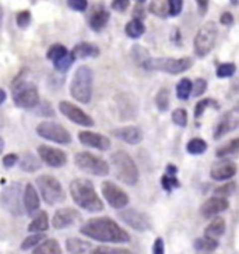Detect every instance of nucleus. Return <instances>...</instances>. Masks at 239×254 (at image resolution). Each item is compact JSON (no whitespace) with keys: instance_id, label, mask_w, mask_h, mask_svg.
Wrapping results in <instances>:
<instances>
[{"instance_id":"obj_1","label":"nucleus","mask_w":239,"mask_h":254,"mask_svg":"<svg viewBox=\"0 0 239 254\" xmlns=\"http://www.w3.org/2000/svg\"><path fill=\"white\" fill-rule=\"evenodd\" d=\"M84 236L104 243H127L130 236L111 218H92L80 228Z\"/></svg>"},{"instance_id":"obj_2","label":"nucleus","mask_w":239,"mask_h":254,"mask_svg":"<svg viewBox=\"0 0 239 254\" xmlns=\"http://www.w3.org/2000/svg\"><path fill=\"white\" fill-rule=\"evenodd\" d=\"M70 194L80 208L88 212H99L104 204L98 197L94 185L87 179H76L70 183Z\"/></svg>"},{"instance_id":"obj_3","label":"nucleus","mask_w":239,"mask_h":254,"mask_svg":"<svg viewBox=\"0 0 239 254\" xmlns=\"http://www.w3.org/2000/svg\"><path fill=\"white\" fill-rule=\"evenodd\" d=\"M111 165L116 179L122 183L135 186L139 180V169L136 166L133 158L123 151H116L111 155Z\"/></svg>"},{"instance_id":"obj_4","label":"nucleus","mask_w":239,"mask_h":254,"mask_svg":"<svg viewBox=\"0 0 239 254\" xmlns=\"http://www.w3.org/2000/svg\"><path fill=\"white\" fill-rule=\"evenodd\" d=\"M92 80H94L92 70L88 66H80L76 70L70 84L72 97L81 104H88L92 95Z\"/></svg>"},{"instance_id":"obj_5","label":"nucleus","mask_w":239,"mask_h":254,"mask_svg":"<svg viewBox=\"0 0 239 254\" xmlns=\"http://www.w3.org/2000/svg\"><path fill=\"white\" fill-rule=\"evenodd\" d=\"M193 66V60L190 58H149L142 63V67L146 70H157L168 74H180Z\"/></svg>"},{"instance_id":"obj_6","label":"nucleus","mask_w":239,"mask_h":254,"mask_svg":"<svg viewBox=\"0 0 239 254\" xmlns=\"http://www.w3.org/2000/svg\"><path fill=\"white\" fill-rule=\"evenodd\" d=\"M38 189L41 191V195L44 198V201L49 205H56L62 202L66 195L63 191V187L59 183V180L53 178L51 175H42L37 179Z\"/></svg>"},{"instance_id":"obj_7","label":"nucleus","mask_w":239,"mask_h":254,"mask_svg":"<svg viewBox=\"0 0 239 254\" xmlns=\"http://www.w3.org/2000/svg\"><path fill=\"white\" fill-rule=\"evenodd\" d=\"M75 164L80 171L94 175V176H106L111 172V168H109L108 162H105L102 158L90 154V152L76 154Z\"/></svg>"},{"instance_id":"obj_8","label":"nucleus","mask_w":239,"mask_h":254,"mask_svg":"<svg viewBox=\"0 0 239 254\" xmlns=\"http://www.w3.org/2000/svg\"><path fill=\"white\" fill-rule=\"evenodd\" d=\"M13 101L18 108L32 109L39 102L37 87L30 81H14Z\"/></svg>"},{"instance_id":"obj_9","label":"nucleus","mask_w":239,"mask_h":254,"mask_svg":"<svg viewBox=\"0 0 239 254\" xmlns=\"http://www.w3.org/2000/svg\"><path fill=\"white\" fill-rule=\"evenodd\" d=\"M217 35H218V30H217V24L213 21H209L202 28L197 31L196 38H194V52L197 56H207L211 49L214 48L217 41Z\"/></svg>"},{"instance_id":"obj_10","label":"nucleus","mask_w":239,"mask_h":254,"mask_svg":"<svg viewBox=\"0 0 239 254\" xmlns=\"http://www.w3.org/2000/svg\"><path fill=\"white\" fill-rule=\"evenodd\" d=\"M38 135L49 141L58 142V144H69L72 141V135L62 125L55 122H42L37 127Z\"/></svg>"},{"instance_id":"obj_11","label":"nucleus","mask_w":239,"mask_h":254,"mask_svg":"<svg viewBox=\"0 0 239 254\" xmlns=\"http://www.w3.org/2000/svg\"><path fill=\"white\" fill-rule=\"evenodd\" d=\"M101 191H102V195L105 197V200L108 201V204L112 208H125L129 204V195L118 185H115L111 180H106V182H104L101 185Z\"/></svg>"},{"instance_id":"obj_12","label":"nucleus","mask_w":239,"mask_h":254,"mask_svg":"<svg viewBox=\"0 0 239 254\" xmlns=\"http://www.w3.org/2000/svg\"><path fill=\"white\" fill-rule=\"evenodd\" d=\"M59 111L63 116H66L69 120H72L76 125H80L84 127L94 126V120L91 119L87 113L81 111L80 108H77L76 105L68 101H62L59 104Z\"/></svg>"},{"instance_id":"obj_13","label":"nucleus","mask_w":239,"mask_h":254,"mask_svg":"<svg viewBox=\"0 0 239 254\" xmlns=\"http://www.w3.org/2000/svg\"><path fill=\"white\" fill-rule=\"evenodd\" d=\"M1 201L10 209L11 214L21 215L23 208H21V187L20 185L17 183V185L6 187V190L3 191V195H1Z\"/></svg>"},{"instance_id":"obj_14","label":"nucleus","mask_w":239,"mask_h":254,"mask_svg":"<svg viewBox=\"0 0 239 254\" xmlns=\"http://www.w3.org/2000/svg\"><path fill=\"white\" fill-rule=\"evenodd\" d=\"M38 154H39L41 161H44L46 165L52 168H62L68 162V155L63 151L49 147V145H39Z\"/></svg>"},{"instance_id":"obj_15","label":"nucleus","mask_w":239,"mask_h":254,"mask_svg":"<svg viewBox=\"0 0 239 254\" xmlns=\"http://www.w3.org/2000/svg\"><path fill=\"white\" fill-rule=\"evenodd\" d=\"M120 219L127 224L130 228H133L135 231H147L150 228V222L147 217L142 214V212H139V211H136V209H126V211H122L119 214Z\"/></svg>"},{"instance_id":"obj_16","label":"nucleus","mask_w":239,"mask_h":254,"mask_svg":"<svg viewBox=\"0 0 239 254\" xmlns=\"http://www.w3.org/2000/svg\"><path fill=\"white\" fill-rule=\"evenodd\" d=\"M79 218L80 214L75 208H60L53 215L52 225L55 229H65L70 225H75Z\"/></svg>"},{"instance_id":"obj_17","label":"nucleus","mask_w":239,"mask_h":254,"mask_svg":"<svg viewBox=\"0 0 239 254\" xmlns=\"http://www.w3.org/2000/svg\"><path fill=\"white\" fill-rule=\"evenodd\" d=\"M79 140L84 145L97 148V150L106 151L111 148L109 138H106L102 134H98V133H92V131H80L79 133Z\"/></svg>"},{"instance_id":"obj_18","label":"nucleus","mask_w":239,"mask_h":254,"mask_svg":"<svg viewBox=\"0 0 239 254\" xmlns=\"http://www.w3.org/2000/svg\"><path fill=\"white\" fill-rule=\"evenodd\" d=\"M237 173V165L232 161H218L211 166L210 171V176L214 180L223 182V180H228L235 176Z\"/></svg>"},{"instance_id":"obj_19","label":"nucleus","mask_w":239,"mask_h":254,"mask_svg":"<svg viewBox=\"0 0 239 254\" xmlns=\"http://www.w3.org/2000/svg\"><path fill=\"white\" fill-rule=\"evenodd\" d=\"M230 204H228V200L227 198H223V197H211L207 201L203 204L200 207V214H202L204 218H211L216 217L217 214L220 212H224L225 209H228Z\"/></svg>"},{"instance_id":"obj_20","label":"nucleus","mask_w":239,"mask_h":254,"mask_svg":"<svg viewBox=\"0 0 239 254\" xmlns=\"http://www.w3.org/2000/svg\"><path fill=\"white\" fill-rule=\"evenodd\" d=\"M112 134L115 137H118L122 141L132 144V145H136V144H139L143 140V131L136 126L120 127V128L113 130Z\"/></svg>"},{"instance_id":"obj_21","label":"nucleus","mask_w":239,"mask_h":254,"mask_svg":"<svg viewBox=\"0 0 239 254\" xmlns=\"http://www.w3.org/2000/svg\"><path fill=\"white\" fill-rule=\"evenodd\" d=\"M24 200V208L27 209L28 214H34L38 208H39V197H38L37 190L35 187L32 186L31 183H28L25 186V190H24L23 194Z\"/></svg>"},{"instance_id":"obj_22","label":"nucleus","mask_w":239,"mask_h":254,"mask_svg":"<svg viewBox=\"0 0 239 254\" xmlns=\"http://www.w3.org/2000/svg\"><path fill=\"white\" fill-rule=\"evenodd\" d=\"M72 55L75 59H85V58H97L99 55V48L90 42H81L75 46L72 51Z\"/></svg>"},{"instance_id":"obj_23","label":"nucleus","mask_w":239,"mask_h":254,"mask_svg":"<svg viewBox=\"0 0 239 254\" xmlns=\"http://www.w3.org/2000/svg\"><path fill=\"white\" fill-rule=\"evenodd\" d=\"M109 21V11L105 7H98L90 17V27L94 31H101Z\"/></svg>"},{"instance_id":"obj_24","label":"nucleus","mask_w":239,"mask_h":254,"mask_svg":"<svg viewBox=\"0 0 239 254\" xmlns=\"http://www.w3.org/2000/svg\"><path fill=\"white\" fill-rule=\"evenodd\" d=\"M238 126V116H232V113H227L224 119L220 122V125L217 126L216 133H214V138H220L227 133H230L235 127Z\"/></svg>"},{"instance_id":"obj_25","label":"nucleus","mask_w":239,"mask_h":254,"mask_svg":"<svg viewBox=\"0 0 239 254\" xmlns=\"http://www.w3.org/2000/svg\"><path fill=\"white\" fill-rule=\"evenodd\" d=\"M66 249L70 254H85L91 249V243L79 238H70L66 240Z\"/></svg>"},{"instance_id":"obj_26","label":"nucleus","mask_w":239,"mask_h":254,"mask_svg":"<svg viewBox=\"0 0 239 254\" xmlns=\"http://www.w3.org/2000/svg\"><path fill=\"white\" fill-rule=\"evenodd\" d=\"M32 254H62V249L58 240L46 239L42 243L35 246Z\"/></svg>"},{"instance_id":"obj_27","label":"nucleus","mask_w":239,"mask_h":254,"mask_svg":"<svg viewBox=\"0 0 239 254\" xmlns=\"http://www.w3.org/2000/svg\"><path fill=\"white\" fill-rule=\"evenodd\" d=\"M225 232V221L223 218H216L213 219L210 225L206 228L204 231V235L209 236V238H213V239H217V238H221L224 235Z\"/></svg>"},{"instance_id":"obj_28","label":"nucleus","mask_w":239,"mask_h":254,"mask_svg":"<svg viewBox=\"0 0 239 254\" xmlns=\"http://www.w3.org/2000/svg\"><path fill=\"white\" fill-rule=\"evenodd\" d=\"M49 228V221H48V214L45 211H41L37 217L32 219V222L28 226V231L35 232V233H41L45 232Z\"/></svg>"},{"instance_id":"obj_29","label":"nucleus","mask_w":239,"mask_h":254,"mask_svg":"<svg viewBox=\"0 0 239 254\" xmlns=\"http://www.w3.org/2000/svg\"><path fill=\"white\" fill-rule=\"evenodd\" d=\"M125 32H126V35L129 38H132V39H137V38H140L146 32V27H144V24L140 20H132V21H129L126 24V27H125Z\"/></svg>"},{"instance_id":"obj_30","label":"nucleus","mask_w":239,"mask_h":254,"mask_svg":"<svg viewBox=\"0 0 239 254\" xmlns=\"http://www.w3.org/2000/svg\"><path fill=\"white\" fill-rule=\"evenodd\" d=\"M218 247V242L217 239H213V238H209V236H204V238H199L194 242V249L197 252H202V253H209V252H213Z\"/></svg>"},{"instance_id":"obj_31","label":"nucleus","mask_w":239,"mask_h":254,"mask_svg":"<svg viewBox=\"0 0 239 254\" xmlns=\"http://www.w3.org/2000/svg\"><path fill=\"white\" fill-rule=\"evenodd\" d=\"M186 150L192 155H200L207 150V142L204 141L203 138H192L190 141L187 142Z\"/></svg>"},{"instance_id":"obj_32","label":"nucleus","mask_w":239,"mask_h":254,"mask_svg":"<svg viewBox=\"0 0 239 254\" xmlns=\"http://www.w3.org/2000/svg\"><path fill=\"white\" fill-rule=\"evenodd\" d=\"M150 11L157 17L165 18L168 15V3L166 0H151L150 3Z\"/></svg>"},{"instance_id":"obj_33","label":"nucleus","mask_w":239,"mask_h":254,"mask_svg":"<svg viewBox=\"0 0 239 254\" xmlns=\"http://www.w3.org/2000/svg\"><path fill=\"white\" fill-rule=\"evenodd\" d=\"M20 166H21V169L25 171V172L28 173H34L37 172L38 169H39V162L37 161V158L34 157V155H31V154H25L24 158L21 159V162H20Z\"/></svg>"},{"instance_id":"obj_34","label":"nucleus","mask_w":239,"mask_h":254,"mask_svg":"<svg viewBox=\"0 0 239 254\" xmlns=\"http://www.w3.org/2000/svg\"><path fill=\"white\" fill-rule=\"evenodd\" d=\"M239 150V140L238 138H234L231 141L228 142V144H225L223 147H220L218 150H217L216 155L220 158H224L228 157V155H232V154H237Z\"/></svg>"},{"instance_id":"obj_35","label":"nucleus","mask_w":239,"mask_h":254,"mask_svg":"<svg viewBox=\"0 0 239 254\" xmlns=\"http://www.w3.org/2000/svg\"><path fill=\"white\" fill-rule=\"evenodd\" d=\"M192 94V81L189 78H182L176 85V95L179 99L186 101Z\"/></svg>"},{"instance_id":"obj_36","label":"nucleus","mask_w":239,"mask_h":254,"mask_svg":"<svg viewBox=\"0 0 239 254\" xmlns=\"http://www.w3.org/2000/svg\"><path fill=\"white\" fill-rule=\"evenodd\" d=\"M75 58H73V55L72 52L66 53L63 58H60L59 60H56V62H53V66L55 68L58 70V71H62V73H65V71H68L70 66L73 64V62H75Z\"/></svg>"},{"instance_id":"obj_37","label":"nucleus","mask_w":239,"mask_h":254,"mask_svg":"<svg viewBox=\"0 0 239 254\" xmlns=\"http://www.w3.org/2000/svg\"><path fill=\"white\" fill-rule=\"evenodd\" d=\"M66 53H68L66 46L60 45V44H55V45H52L49 49H48V52H46V58H48L49 60H52V62H56V60H59L60 58H63Z\"/></svg>"},{"instance_id":"obj_38","label":"nucleus","mask_w":239,"mask_h":254,"mask_svg":"<svg viewBox=\"0 0 239 254\" xmlns=\"http://www.w3.org/2000/svg\"><path fill=\"white\" fill-rule=\"evenodd\" d=\"M156 104L161 112H165L169 106V91L166 88H161L158 91L157 97H156Z\"/></svg>"},{"instance_id":"obj_39","label":"nucleus","mask_w":239,"mask_h":254,"mask_svg":"<svg viewBox=\"0 0 239 254\" xmlns=\"http://www.w3.org/2000/svg\"><path fill=\"white\" fill-rule=\"evenodd\" d=\"M44 239H45V235H42V233L31 235V236H28V238L21 243V250H28V249H32V247L38 246Z\"/></svg>"},{"instance_id":"obj_40","label":"nucleus","mask_w":239,"mask_h":254,"mask_svg":"<svg viewBox=\"0 0 239 254\" xmlns=\"http://www.w3.org/2000/svg\"><path fill=\"white\" fill-rule=\"evenodd\" d=\"M235 71H237V66L234 63H223L217 68V75L220 78H227L235 74Z\"/></svg>"},{"instance_id":"obj_41","label":"nucleus","mask_w":239,"mask_h":254,"mask_svg":"<svg viewBox=\"0 0 239 254\" xmlns=\"http://www.w3.org/2000/svg\"><path fill=\"white\" fill-rule=\"evenodd\" d=\"M235 190H237V185H235V182H230V183H225L224 186L218 187L216 190V194L217 197H230L235 193Z\"/></svg>"},{"instance_id":"obj_42","label":"nucleus","mask_w":239,"mask_h":254,"mask_svg":"<svg viewBox=\"0 0 239 254\" xmlns=\"http://www.w3.org/2000/svg\"><path fill=\"white\" fill-rule=\"evenodd\" d=\"M172 120L179 127H185L187 125V112L185 109H175L172 112Z\"/></svg>"},{"instance_id":"obj_43","label":"nucleus","mask_w":239,"mask_h":254,"mask_svg":"<svg viewBox=\"0 0 239 254\" xmlns=\"http://www.w3.org/2000/svg\"><path fill=\"white\" fill-rule=\"evenodd\" d=\"M90 254H133L127 252L125 249H112V247L99 246L95 247L94 250H91Z\"/></svg>"},{"instance_id":"obj_44","label":"nucleus","mask_w":239,"mask_h":254,"mask_svg":"<svg viewBox=\"0 0 239 254\" xmlns=\"http://www.w3.org/2000/svg\"><path fill=\"white\" fill-rule=\"evenodd\" d=\"M210 105L213 106V108H218V104L217 102H214L213 99H203V101H200L199 104L196 105V108H194V116L196 118H200L203 115V112L209 108Z\"/></svg>"},{"instance_id":"obj_45","label":"nucleus","mask_w":239,"mask_h":254,"mask_svg":"<svg viewBox=\"0 0 239 254\" xmlns=\"http://www.w3.org/2000/svg\"><path fill=\"white\" fill-rule=\"evenodd\" d=\"M161 185L164 187L166 191H172V189H176V187H179V180L176 179L175 176H172V175H166L165 173L164 176H162V179H161Z\"/></svg>"},{"instance_id":"obj_46","label":"nucleus","mask_w":239,"mask_h":254,"mask_svg":"<svg viewBox=\"0 0 239 254\" xmlns=\"http://www.w3.org/2000/svg\"><path fill=\"white\" fill-rule=\"evenodd\" d=\"M168 3V15L176 17L180 14L183 7V0H166Z\"/></svg>"},{"instance_id":"obj_47","label":"nucleus","mask_w":239,"mask_h":254,"mask_svg":"<svg viewBox=\"0 0 239 254\" xmlns=\"http://www.w3.org/2000/svg\"><path fill=\"white\" fill-rule=\"evenodd\" d=\"M207 90V81L203 78H197L196 81L192 82V92L194 97H200Z\"/></svg>"},{"instance_id":"obj_48","label":"nucleus","mask_w":239,"mask_h":254,"mask_svg":"<svg viewBox=\"0 0 239 254\" xmlns=\"http://www.w3.org/2000/svg\"><path fill=\"white\" fill-rule=\"evenodd\" d=\"M31 23V13L28 10H24V11H20L17 14V25L20 28H27Z\"/></svg>"},{"instance_id":"obj_49","label":"nucleus","mask_w":239,"mask_h":254,"mask_svg":"<svg viewBox=\"0 0 239 254\" xmlns=\"http://www.w3.org/2000/svg\"><path fill=\"white\" fill-rule=\"evenodd\" d=\"M68 6L75 11H85L88 1L87 0H68Z\"/></svg>"},{"instance_id":"obj_50","label":"nucleus","mask_w":239,"mask_h":254,"mask_svg":"<svg viewBox=\"0 0 239 254\" xmlns=\"http://www.w3.org/2000/svg\"><path fill=\"white\" fill-rule=\"evenodd\" d=\"M129 4H130V0H112V8L115 11H125L127 7H129Z\"/></svg>"},{"instance_id":"obj_51","label":"nucleus","mask_w":239,"mask_h":254,"mask_svg":"<svg viewBox=\"0 0 239 254\" xmlns=\"http://www.w3.org/2000/svg\"><path fill=\"white\" fill-rule=\"evenodd\" d=\"M153 254H165V246L164 240L161 238H157L154 242V246H153Z\"/></svg>"},{"instance_id":"obj_52","label":"nucleus","mask_w":239,"mask_h":254,"mask_svg":"<svg viewBox=\"0 0 239 254\" xmlns=\"http://www.w3.org/2000/svg\"><path fill=\"white\" fill-rule=\"evenodd\" d=\"M17 161H18V157L15 154H7L6 157L3 158V165L6 168H11V166H14Z\"/></svg>"},{"instance_id":"obj_53","label":"nucleus","mask_w":239,"mask_h":254,"mask_svg":"<svg viewBox=\"0 0 239 254\" xmlns=\"http://www.w3.org/2000/svg\"><path fill=\"white\" fill-rule=\"evenodd\" d=\"M220 21H221V24H224V25H232L234 24V15L231 13H223Z\"/></svg>"},{"instance_id":"obj_54","label":"nucleus","mask_w":239,"mask_h":254,"mask_svg":"<svg viewBox=\"0 0 239 254\" xmlns=\"http://www.w3.org/2000/svg\"><path fill=\"white\" fill-rule=\"evenodd\" d=\"M197 6H199V11L200 14H204L207 11V6H209V0H196Z\"/></svg>"},{"instance_id":"obj_55","label":"nucleus","mask_w":239,"mask_h":254,"mask_svg":"<svg viewBox=\"0 0 239 254\" xmlns=\"http://www.w3.org/2000/svg\"><path fill=\"white\" fill-rule=\"evenodd\" d=\"M133 17H135V20H140V21L144 18V11H143L142 6H136V8L133 10Z\"/></svg>"},{"instance_id":"obj_56","label":"nucleus","mask_w":239,"mask_h":254,"mask_svg":"<svg viewBox=\"0 0 239 254\" xmlns=\"http://www.w3.org/2000/svg\"><path fill=\"white\" fill-rule=\"evenodd\" d=\"M178 172V168L175 166V165H168L166 166V175H172V176H175Z\"/></svg>"},{"instance_id":"obj_57","label":"nucleus","mask_w":239,"mask_h":254,"mask_svg":"<svg viewBox=\"0 0 239 254\" xmlns=\"http://www.w3.org/2000/svg\"><path fill=\"white\" fill-rule=\"evenodd\" d=\"M4 101H6V92H4V91L0 88V105L3 104Z\"/></svg>"},{"instance_id":"obj_58","label":"nucleus","mask_w":239,"mask_h":254,"mask_svg":"<svg viewBox=\"0 0 239 254\" xmlns=\"http://www.w3.org/2000/svg\"><path fill=\"white\" fill-rule=\"evenodd\" d=\"M3 148H4V141H3V138L0 137V154H1Z\"/></svg>"},{"instance_id":"obj_59","label":"nucleus","mask_w":239,"mask_h":254,"mask_svg":"<svg viewBox=\"0 0 239 254\" xmlns=\"http://www.w3.org/2000/svg\"><path fill=\"white\" fill-rule=\"evenodd\" d=\"M1 21H3V8L0 6V25H1Z\"/></svg>"},{"instance_id":"obj_60","label":"nucleus","mask_w":239,"mask_h":254,"mask_svg":"<svg viewBox=\"0 0 239 254\" xmlns=\"http://www.w3.org/2000/svg\"><path fill=\"white\" fill-rule=\"evenodd\" d=\"M136 1H137V3H144L146 0H136Z\"/></svg>"},{"instance_id":"obj_61","label":"nucleus","mask_w":239,"mask_h":254,"mask_svg":"<svg viewBox=\"0 0 239 254\" xmlns=\"http://www.w3.org/2000/svg\"><path fill=\"white\" fill-rule=\"evenodd\" d=\"M232 4H237V0H232Z\"/></svg>"}]
</instances>
